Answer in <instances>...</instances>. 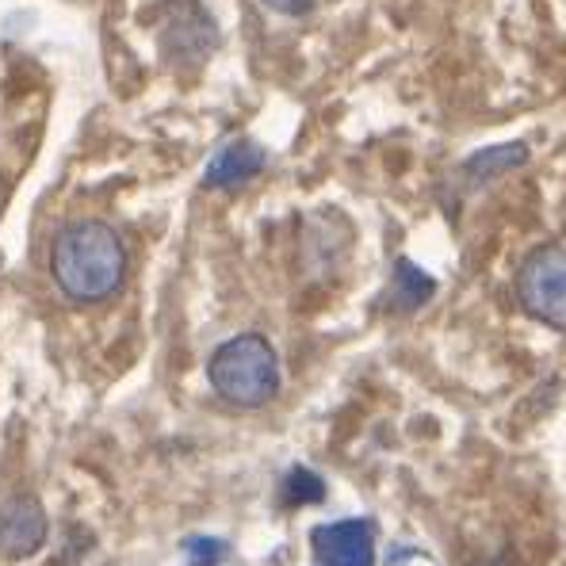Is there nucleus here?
Returning <instances> with one entry per match:
<instances>
[{
  "label": "nucleus",
  "mask_w": 566,
  "mask_h": 566,
  "mask_svg": "<svg viewBox=\"0 0 566 566\" xmlns=\"http://www.w3.org/2000/svg\"><path fill=\"white\" fill-rule=\"evenodd\" d=\"M46 544V510L39 497H12L0 510V559L20 563L31 559Z\"/></svg>",
  "instance_id": "39448f33"
},
{
  "label": "nucleus",
  "mask_w": 566,
  "mask_h": 566,
  "mask_svg": "<svg viewBox=\"0 0 566 566\" xmlns=\"http://www.w3.org/2000/svg\"><path fill=\"white\" fill-rule=\"evenodd\" d=\"M314 4H318V0H264V8H272V12H280V15H306V12H314Z\"/></svg>",
  "instance_id": "f8f14e48"
},
{
  "label": "nucleus",
  "mask_w": 566,
  "mask_h": 566,
  "mask_svg": "<svg viewBox=\"0 0 566 566\" xmlns=\"http://www.w3.org/2000/svg\"><path fill=\"white\" fill-rule=\"evenodd\" d=\"M264 161H269V154H264L253 138H234L207 161L203 185L207 188H238V185H245V180H253L256 172L264 169Z\"/></svg>",
  "instance_id": "0eeeda50"
},
{
  "label": "nucleus",
  "mask_w": 566,
  "mask_h": 566,
  "mask_svg": "<svg viewBox=\"0 0 566 566\" xmlns=\"http://www.w3.org/2000/svg\"><path fill=\"white\" fill-rule=\"evenodd\" d=\"M50 272L73 303H104L119 291L127 276V249L123 238L107 222H73L54 238L50 249Z\"/></svg>",
  "instance_id": "f257e3e1"
},
{
  "label": "nucleus",
  "mask_w": 566,
  "mask_h": 566,
  "mask_svg": "<svg viewBox=\"0 0 566 566\" xmlns=\"http://www.w3.org/2000/svg\"><path fill=\"white\" fill-rule=\"evenodd\" d=\"M142 20H154L157 50L172 70H199L219 46V23L203 0H157Z\"/></svg>",
  "instance_id": "7ed1b4c3"
},
{
  "label": "nucleus",
  "mask_w": 566,
  "mask_h": 566,
  "mask_svg": "<svg viewBox=\"0 0 566 566\" xmlns=\"http://www.w3.org/2000/svg\"><path fill=\"white\" fill-rule=\"evenodd\" d=\"M185 552L191 555L196 566H211L222 552H227V544H219V539H211V536H191V539H185Z\"/></svg>",
  "instance_id": "9b49d317"
},
{
  "label": "nucleus",
  "mask_w": 566,
  "mask_h": 566,
  "mask_svg": "<svg viewBox=\"0 0 566 566\" xmlns=\"http://www.w3.org/2000/svg\"><path fill=\"white\" fill-rule=\"evenodd\" d=\"M311 544L322 566H376V532L368 521L322 524Z\"/></svg>",
  "instance_id": "423d86ee"
},
{
  "label": "nucleus",
  "mask_w": 566,
  "mask_h": 566,
  "mask_svg": "<svg viewBox=\"0 0 566 566\" xmlns=\"http://www.w3.org/2000/svg\"><path fill=\"white\" fill-rule=\"evenodd\" d=\"M528 165V146L524 142H502V146H486L479 154H471L468 161L460 165V177L468 185H486V180H497L513 169H524Z\"/></svg>",
  "instance_id": "6e6552de"
},
{
  "label": "nucleus",
  "mask_w": 566,
  "mask_h": 566,
  "mask_svg": "<svg viewBox=\"0 0 566 566\" xmlns=\"http://www.w3.org/2000/svg\"><path fill=\"white\" fill-rule=\"evenodd\" d=\"M207 379H211L214 395L227 398L230 406L253 410L276 398L280 390V356L261 333H241L230 337L227 345L214 348L211 364H207Z\"/></svg>",
  "instance_id": "f03ea898"
},
{
  "label": "nucleus",
  "mask_w": 566,
  "mask_h": 566,
  "mask_svg": "<svg viewBox=\"0 0 566 566\" xmlns=\"http://www.w3.org/2000/svg\"><path fill=\"white\" fill-rule=\"evenodd\" d=\"M326 497V482L322 474L306 471V468H291L283 479V502L287 505H318Z\"/></svg>",
  "instance_id": "9d476101"
},
{
  "label": "nucleus",
  "mask_w": 566,
  "mask_h": 566,
  "mask_svg": "<svg viewBox=\"0 0 566 566\" xmlns=\"http://www.w3.org/2000/svg\"><path fill=\"white\" fill-rule=\"evenodd\" d=\"M517 298L536 322L566 329V241L536 245L517 269Z\"/></svg>",
  "instance_id": "20e7f679"
},
{
  "label": "nucleus",
  "mask_w": 566,
  "mask_h": 566,
  "mask_svg": "<svg viewBox=\"0 0 566 566\" xmlns=\"http://www.w3.org/2000/svg\"><path fill=\"white\" fill-rule=\"evenodd\" d=\"M437 283L432 276H424L413 261H398L395 264V283H390V298H395L398 311H418L421 303H429Z\"/></svg>",
  "instance_id": "1a4fd4ad"
}]
</instances>
